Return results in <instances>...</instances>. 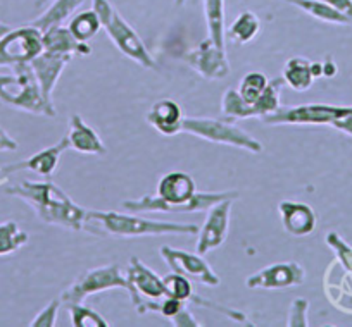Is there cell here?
Segmentation results:
<instances>
[{
  "instance_id": "cell-13",
  "label": "cell",
  "mask_w": 352,
  "mask_h": 327,
  "mask_svg": "<svg viewBox=\"0 0 352 327\" xmlns=\"http://www.w3.org/2000/svg\"><path fill=\"white\" fill-rule=\"evenodd\" d=\"M232 202L233 198L228 200L218 202L209 208L208 219H206L204 226L199 228V239L195 245V252L201 255H206L208 252L214 250V248L221 247L226 241V236L230 231V212H232Z\"/></svg>"
},
{
  "instance_id": "cell-23",
  "label": "cell",
  "mask_w": 352,
  "mask_h": 327,
  "mask_svg": "<svg viewBox=\"0 0 352 327\" xmlns=\"http://www.w3.org/2000/svg\"><path fill=\"white\" fill-rule=\"evenodd\" d=\"M83 4V0H54L52 5L40 16L38 19L32 23L35 28L45 33L49 29L56 28V26H63V23L76 11L80 5Z\"/></svg>"
},
{
  "instance_id": "cell-22",
  "label": "cell",
  "mask_w": 352,
  "mask_h": 327,
  "mask_svg": "<svg viewBox=\"0 0 352 327\" xmlns=\"http://www.w3.org/2000/svg\"><path fill=\"white\" fill-rule=\"evenodd\" d=\"M282 2L294 5V8L302 9L307 16H311V18L314 19H320V21L352 26L351 18H347L345 14L338 12L337 9L331 8L330 4H327L323 0H282Z\"/></svg>"
},
{
  "instance_id": "cell-32",
  "label": "cell",
  "mask_w": 352,
  "mask_h": 327,
  "mask_svg": "<svg viewBox=\"0 0 352 327\" xmlns=\"http://www.w3.org/2000/svg\"><path fill=\"white\" fill-rule=\"evenodd\" d=\"M307 310H309V302L306 298H296L290 305L289 312V327H306L309 326L307 322Z\"/></svg>"
},
{
  "instance_id": "cell-17",
  "label": "cell",
  "mask_w": 352,
  "mask_h": 327,
  "mask_svg": "<svg viewBox=\"0 0 352 327\" xmlns=\"http://www.w3.org/2000/svg\"><path fill=\"white\" fill-rule=\"evenodd\" d=\"M283 229L292 236H307L316 228V214L302 202L283 200L278 205Z\"/></svg>"
},
{
  "instance_id": "cell-18",
  "label": "cell",
  "mask_w": 352,
  "mask_h": 327,
  "mask_svg": "<svg viewBox=\"0 0 352 327\" xmlns=\"http://www.w3.org/2000/svg\"><path fill=\"white\" fill-rule=\"evenodd\" d=\"M184 119V110H182L180 104L171 99L157 100V102L152 104L147 112V123L166 136L182 133Z\"/></svg>"
},
{
  "instance_id": "cell-9",
  "label": "cell",
  "mask_w": 352,
  "mask_h": 327,
  "mask_svg": "<svg viewBox=\"0 0 352 327\" xmlns=\"http://www.w3.org/2000/svg\"><path fill=\"white\" fill-rule=\"evenodd\" d=\"M352 107H335L327 104L282 107L263 117L266 124H331L340 117L351 116Z\"/></svg>"
},
{
  "instance_id": "cell-19",
  "label": "cell",
  "mask_w": 352,
  "mask_h": 327,
  "mask_svg": "<svg viewBox=\"0 0 352 327\" xmlns=\"http://www.w3.org/2000/svg\"><path fill=\"white\" fill-rule=\"evenodd\" d=\"M69 147L80 154L88 155H104L107 152L106 145L100 140L97 131L88 126L78 114H73L69 119V131H67Z\"/></svg>"
},
{
  "instance_id": "cell-37",
  "label": "cell",
  "mask_w": 352,
  "mask_h": 327,
  "mask_svg": "<svg viewBox=\"0 0 352 327\" xmlns=\"http://www.w3.org/2000/svg\"><path fill=\"white\" fill-rule=\"evenodd\" d=\"M321 69H323V76H335L337 74V66L330 59L321 62Z\"/></svg>"
},
{
  "instance_id": "cell-25",
  "label": "cell",
  "mask_w": 352,
  "mask_h": 327,
  "mask_svg": "<svg viewBox=\"0 0 352 327\" xmlns=\"http://www.w3.org/2000/svg\"><path fill=\"white\" fill-rule=\"evenodd\" d=\"M283 86H285V80L283 77H276V80L268 81V86L264 88L259 99L256 100V104L249 106V116L261 117L263 119L264 116H268V114H273L275 110H278L280 95H282Z\"/></svg>"
},
{
  "instance_id": "cell-3",
  "label": "cell",
  "mask_w": 352,
  "mask_h": 327,
  "mask_svg": "<svg viewBox=\"0 0 352 327\" xmlns=\"http://www.w3.org/2000/svg\"><path fill=\"white\" fill-rule=\"evenodd\" d=\"M85 231L97 236H121V238H137V236H162V234H197L199 226L187 222L152 221L138 215L123 212H99L88 210Z\"/></svg>"
},
{
  "instance_id": "cell-34",
  "label": "cell",
  "mask_w": 352,
  "mask_h": 327,
  "mask_svg": "<svg viewBox=\"0 0 352 327\" xmlns=\"http://www.w3.org/2000/svg\"><path fill=\"white\" fill-rule=\"evenodd\" d=\"M323 2H327L331 8L337 9L338 12L352 19V0H323Z\"/></svg>"
},
{
  "instance_id": "cell-14",
  "label": "cell",
  "mask_w": 352,
  "mask_h": 327,
  "mask_svg": "<svg viewBox=\"0 0 352 327\" xmlns=\"http://www.w3.org/2000/svg\"><path fill=\"white\" fill-rule=\"evenodd\" d=\"M306 271L297 262H280L254 272L245 279L249 289H282L302 284Z\"/></svg>"
},
{
  "instance_id": "cell-29",
  "label": "cell",
  "mask_w": 352,
  "mask_h": 327,
  "mask_svg": "<svg viewBox=\"0 0 352 327\" xmlns=\"http://www.w3.org/2000/svg\"><path fill=\"white\" fill-rule=\"evenodd\" d=\"M28 243V234L12 221L0 224V255H8Z\"/></svg>"
},
{
  "instance_id": "cell-36",
  "label": "cell",
  "mask_w": 352,
  "mask_h": 327,
  "mask_svg": "<svg viewBox=\"0 0 352 327\" xmlns=\"http://www.w3.org/2000/svg\"><path fill=\"white\" fill-rule=\"evenodd\" d=\"M331 126L337 128L338 131H344V133L351 134L352 136V114L351 116H345V117H340V119L333 121V123H331Z\"/></svg>"
},
{
  "instance_id": "cell-31",
  "label": "cell",
  "mask_w": 352,
  "mask_h": 327,
  "mask_svg": "<svg viewBox=\"0 0 352 327\" xmlns=\"http://www.w3.org/2000/svg\"><path fill=\"white\" fill-rule=\"evenodd\" d=\"M162 281H164L166 289H168V296H173V298L182 300V302H190L192 296L195 295L194 286H192L190 279L187 276L171 271V274L164 276Z\"/></svg>"
},
{
  "instance_id": "cell-35",
  "label": "cell",
  "mask_w": 352,
  "mask_h": 327,
  "mask_svg": "<svg viewBox=\"0 0 352 327\" xmlns=\"http://www.w3.org/2000/svg\"><path fill=\"white\" fill-rule=\"evenodd\" d=\"M16 148H18V141L0 128V150H16Z\"/></svg>"
},
{
  "instance_id": "cell-26",
  "label": "cell",
  "mask_w": 352,
  "mask_h": 327,
  "mask_svg": "<svg viewBox=\"0 0 352 327\" xmlns=\"http://www.w3.org/2000/svg\"><path fill=\"white\" fill-rule=\"evenodd\" d=\"M259 18H257L254 12L243 11L236 16V19L232 23V26L226 29V36H228L232 42L239 43V45H245V43H249L250 40L259 33Z\"/></svg>"
},
{
  "instance_id": "cell-39",
  "label": "cell",
  "mask_w": 352,
  "mask_h": 327,
  "mask_svg": "<svg viewBox=\"0 0 352 327\" xmlns=\"http://www.w3.org/2000/svg\"><path fill=\"white\" fill-rule=\"evenodd\" d=\"M47 2H50V0H36L35 5H36V8H42V5H45Z\"/></svg>"
},
{
  "instance_id": "cell-2",
  "label": "cell",
  "mask_w": 352,
  "mask_h": 327,
  "mask_svg": "<svg viewBox=\"0 0 352 327\" xmlns=\"http://www.w3.org/2000/svg\"><path fill=\"white\" fill-rule=\"evenodd\" d=\"M6 193L25 200L35 210L40 221L50 226L85 231L88 208L80 207L52 181H21L6 188Z\"/></svg>"
},
{
  "instance_id": "cell-21",
  "label": "cell",
  "mask_w": 352,
  "mask_h": 327,
  "mask_svg": "<svg viewBox=\"0 0 352 327\" xmlns=\"http://www.w3.org/2000/svg\"><path fill=\"white\" fill-rule=\"evenodd\" d=\"M283 80L296 92H306L314 81L313 62L306 57H292L283 66Z\"/></svg>"
},
{
  "instance_id": "cell-24",
  "label": "cell",
  "mask_w": 352,
  "mask_h": 327,
  "mask_svg": "<svg viewBox=\"0 0 352 327\" xmlns=\"http://www.w3.org/2000/svg\"><path fill=\"white\" fill-rule=\"evenodd\" d=\"M204 14L208 23L209 38L226 49V26H225V0H204Z\"/></svg>"
},
{
  "instance_id": "cell-7",
  "label": "cell",
  "mask_w": 352,
  "mask_h": 327,
  "mask_svg": "<svg viewBox=\"0 0 352 327\" xmlns=\"http://www.w3.org/2000/svg\"><path fill=\"white\" fill-rule=\"evenodd\" d=\"M116 288L124 289L128 293L130 286H128L126 276L121 272L118 264L102 265V267L90 269V271L78 276L76 281L60 293V303H64V305L83 303L88 296Z\"/></svg>"
},
{
  "instance_id": "cell-5",
  "label": "cell",
  "mask_w": 352,
  "mask_h": 327,
  "mask_svg": "<svg viewBox=\"0 0 352 327\" xmlns=\"http://www.w3.org/2000/svg\"><path fill=\"white\" fill-rule=\"evenodd\" d=\"M94 11L97 12L102 28L106 29L118 50H121L124 56L130 57L145 69H155V59L145 47L144 40L124 21L123 16L118 12V9L109 0H94Z\"/></svg>"
},
{
  "instance_id": "cell-4",
  "label": "cell",
  "mask_w": 352,
  "mask_h": 327,
  "mask_svg": "<svg viewBox=\"0 0 352 327\" xmlns=\"http://www.w3.org/2000/svg\"><path fill=\"white\" fill-rule=\"evenodd\" d=\"M11 69L9 74L0 73V100L14 109L56 117V107L43 97L32 64H14Z\"/></svg>"
},
{
  "instance_id": "cell-15",
  "label": "cell",
  "mask_w": 352,
  "mask_h": 327,
  "mask_svg": "<svg viewBox=\"0 0 352 327\" xmlns=\"http://www.w3.org/2000/svg\"><path fill=\"white\" fill-rule=\"evenodd\" d=\"M67 148H69V140H67V136H63L57 145L38 152V154L26 158V160L14 162V164L0 167V178H8L9 174L18 173V171H25V169L33 171V173L36 174H42V176H52L54 171H56L57 166H59L60 155H63V152L67 150Z\"/></svg>"
},
{
  "instance_id": "cell-11",
  "label": "cell",
  "mask_w": 352,
  "mask_h": 327,
  "mask_svg": "<svg viewBox=\"0 0 352 327\" xmlns=\"http://www.w3.org/2000/svg\"><path fill=\"white\" fill-rule=\"evenodd\" d=\"M184 60L206 80H223L230 73L226 49L216 45L211 38H206L195 49L188 50Z\"/></svg>"
},
{
  "instance_id": "cell-10",
  "label": "cell",
  "mask_w": 352,
  "mask_h": 327,
  "mask_svg": "<svg viewBox=\"0 0 352 327\" xmlns=\"http://www.w3.org/2000/svg\"><path fill=\"white\" fill-rule=\"evenodd\" d=\"M159 252H161V257L164 258L166 264L169 265L173 272L187 276L188 279H195V281L211 286V288L219 286V282H221L219 276L206 262L204 255L197 254V252L190 254V252L178 250V248H173L169 245L161 247Z\"/></svg>"
},
{
  "instance_id": "cell-16",
  "label": "cell",
  "mask_w": 352,
  "mask_h": 327,
  "mask_svg": "<svg viewBox=\"0 0 352 327\" xmlns=\"http://www.w3.org/2000/svg\"><path fill=\"white\" fill-rule=\"evenodd\" d=\"M73 56L69 53H59V52H49L43 50L40 56H36L32 60V67L36 74V80L40 83L43 97L47 102L52 104V93L56 88L57 81H59L60 74H63L64 67L71 62Z\"/></svg>"
},
{
  "instance_id": "cell-12",
  "label": "cell",
  "mask_w": 352,
  "mask_h": 327,
  "mask_svg": "<svg viewBox=\"0 0 352 327\" xmlns=\"http://www.w3.org/2000/svg\"><path fill=\"white\" fill-rule=\"evenodd\" d=\"M128 279V295L131 303L137 308L142 300H161L168 296L164 281L161 276L155 274L152 269H148L138 257L130 258V267L126 272Z\"/></svg>"
},
{
  "instance_id": "cell-38",
  "label": "cell",
  "mask_w": 352,
  "mask_h": 327,
  "mask_svg": "<svg viewBox=\"0 0 352 327\" xmlns=\"http://www.w3.org/2000/svg\"><path fill=\"white\" fill-rule=\"evenodd\" d=\"M11 26H8V25H2V23H0V38H2V36L6 35V33L8 32H11Z\"/></svg>"
},
{
  "instance_id": "cell-6",
  "label": "cell",
  "mask_w": 352,
  "mask_h": 327,
  "mask_svg": "<svg viewBox=\"0 0 352 327\" xmlns=\"http://www.w3.org/2000/svg\"><path fill=\"white\" fill-rule=\"evenodd\" d=\"M182 131L202 138L206 141H211V143L242 148L250 154H261L264 150L261 141H257L249 133L240 130L235 124L226 123V121L211 119V117H185Z\"/></svg>"
},
{
  "instance_id": "cell-40",
  "label": "cell",
  "mask_w": 352,
  "mask_h": 327,
  "mask_svg": "<svg viewBox=\"0 0 352 327\" xmlns=\"http://www.w3.org/2000/svg\"><path fill=\"white\" fill-rule=\"evenodd\" d=\"M175 4H176V5H184V4H185V0H175Z\"/></svg>"
},
{
  "instance_id": "cell-28",
  "label": "cell",
  "mask_w": 352,
  "mask_h": 327,
  "mask_svg": "<svg viewBox=\"0 0 352 327\" xmlns=\"http://www.w3.org/2000/svg\"><path fill=\"white\" fill-rule=\"evenodd\" d=\"M266 86H268V77L264 76L263 73H259V71H250L249 74H245L240 80V85L236 92L242 97L243 102L252 106V104H256V100L259 99L261 93L264 92Z\"/></svg>"
},
{
  "instance_id": "cell-20",
  "label": "cell",
  "mask_w": 352,
  "mask_h": 327,
  "mask_svg": "<svg viewBox=\"0 0 352 327\" xmlns=\"http://www.w3.org/2000/svg\"><path fill=\"white\" fill-rule=\"evenodd\" d=\"M43 50L59 53H69V56H90L92 49L87 45V42H80L74 38L69 28L56 26L43 33Z\"/></svg>"
},
{
  "instance_id": "cell-1",
  "label": "cell",
  "mask_w": 352,
  "mask_h": 327,
  "mask_svg": "<svg viewBox=\"0 0 352 327\" xmlns=\"http://www.w3.org/2000/svg\"><path fill=\"white\" fill-rule=\"evenodd\" d=\"M239 197V191H206L199 193L194 178L187 173H168L157 183V195H145L140 200L123 202L130 212H204L214 204Z\"/></svg>"
},
{
  "instance_id": "cell-27",
  "label": "cell",
  "mask_w": 352,
  "mask_h": 327,
  "mask_svg": "<svg viewBox=\"0 0 352 327\" xmlns=\"http://www.w3.org/2000/svg\"><path fill=\"white\" fill-rule=\"evenodd\" d=\"M67 28L73 33L74 38H78L80 42H88V40L94 38L99 33V29L102 28V23H100L96 11H85L80 12L76 18L71 19Z\"/></svg>"
},
{
  "instance_id": "cell-8",
  "label": "cell",
  "mask_w": 352,
  "mask_h": 327,
  "mask_svg": "<svg viewBox=\"0 0 352 327\" xmlns=\"http://www.w3.org/2000/svg\"><path fill=\"white\" fill-rule=\"evenodd\" d=\"M43 52V33L33 25L11 29L0 38V66L32 62Z\"/></svg>"
},
{
  "instance_id": "cell-33",
  "label": "cell",
  "mask_w": 352,
  "mask_h": 327,
  "mask_svg": "<svg viewBox=\"0 0 352 327\" xmlns=\"http://www.w3.org/2000/svg\"><path fill=\"white\" fill-rule=\"evenodd\" d=\"M59 305H60V300H54L50 302L38 315L33 319V322L30 324L32 327H54L56 326V320H57V312H59Z\"/></svg>"
},
{
  "instance_id": "cell-30",
  "label": "cell",
  "mask_w": 352,
  "mask_h": 327,
  "mask_svg": "<svg viewBox=\"0 0 352 327\" xmlns=\"http://www.w3.org/2000/svg\"><path fill=\"white\" fill-rule=\"evenodd\" d=\"M71 313V324L74 327H109V322L96 310L88 308L83 303H73L66 305Z\"/></svg>"
}]
</instances>
